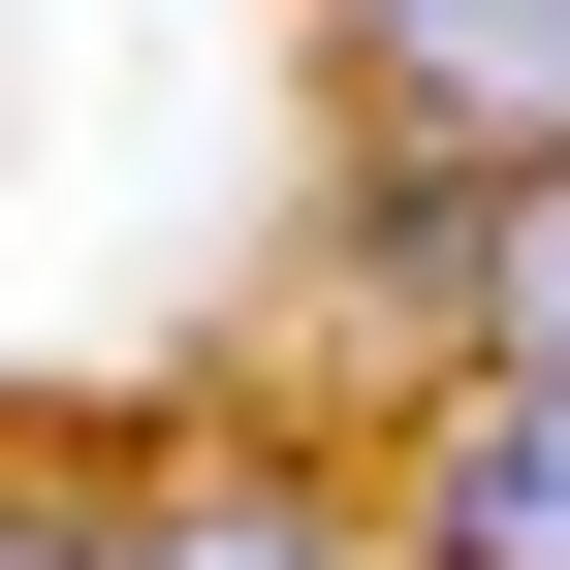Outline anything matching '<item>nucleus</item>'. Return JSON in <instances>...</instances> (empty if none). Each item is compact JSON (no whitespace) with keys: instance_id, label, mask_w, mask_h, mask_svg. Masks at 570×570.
<instances>
[{"instance_id":"obj_1","label":"nucleus","mask_w":570,"mask_h":570,"mask_svg":"<svg viewBox=\"0 0 570 570\" xmlns=\"http://www.w3.org/2000/svg\"><path fill=\"white\" fill-rule=\"evenodd\" d=\"M381 159H570V0H317Z\"/></svg>"},{"instance_id":"obj_3","label":"nucleus","mask_w":570,"mask_h":570,"mask_svg":"<svg viewBox=\"0 0 570 570\" xmlns=\"http://www.w3.org/2000/svg\"><path fill=\"white\" fill-rule=\"evenodd\" d=\"M96 570H348V475L317 444H159V475H96Z\"/></svg>"},{"instance_id":"obj_4","label":"nucleus","mask_w":570,"mask_h":570,"mask_svg":"<svg viewBox=\"0 0 570 570\" xmlns=\"http://www.w3.org/2000/svg\"><path fill=\"white\" fill-rule=\"evenodd\" d=\"M0 570H96V508H63V475H0Z\"/></svg>"},{"instance_id":"obj_2","label":"nucleus","mask_w":570,"mask_h":570,"mask_svg":"<svg viewBox=\"0 0 570 570\" xmlns=\"http://www.w3.org/2000/svg\"><path fill=\"white\" fill-rule=\"evenodd\" d=\"M412 570H570V348H475L412 412Z\"/></svg>"}]
</instances>
